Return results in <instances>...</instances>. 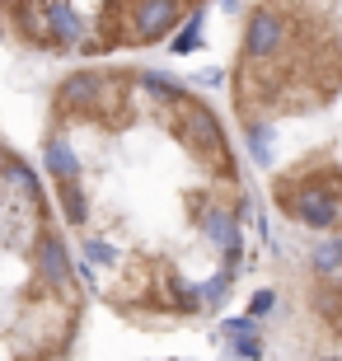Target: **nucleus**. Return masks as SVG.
Returning a JSON list of instances; mask_svg holds the SVG:
<instances>
[{"mask_svg": "<svg viewBox=\"0 0 342 361\" xmlns=\"http://www.w3.org/2000/svg\"><path fill=\"white\" fill-rule=\"evenodd\" d=\"M42 155H47V169H52L56 183H80V155L71 150V141L61 132L47 136V146H42Z\"/></svg>", "mask_w": 342, "mask_h": 361, "instance_id": "nucleus-1", "label": "nucleus"}, {"mask_svg": "<svg viewBox=\"0 0 342 361\" xmlns=\"http://www.w3.org/2000/svg\"><path fill=\"white\" fill-rule=\"evenodd\" d=\"M0 174H5V150H0Z\"/></svg>", "mask_w": 342, "mask_h": 361, "instance_id": "nucleus-2", "label": "nucleus"}]
</instances>
